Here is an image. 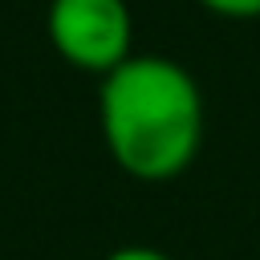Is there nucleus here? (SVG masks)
<instances>
[{"mask_svg":"<svg viewBox=\"0 0 260 260\" xmlns=\"http://www.w3.org/2000/svg\"><path fill=\"white\" fill-rule=\"evenodd\" d=\"M98 122L110 158L142 183L183 175L203 146V93L171 57H126L98 89Z\"/></svg>","mask_w":260,"mask_h":260,"instance_id":"f257e3e1","label":"nucleus"},{"mask_svg":"<svg viewBox=\"0 0 260 260\" xmlns=\"http://www.w3.org/2000/svg\"><path fill=\"white\" fill-rule=\"evenodd\" d=\"M102 260H171V256L158 252V248H146V244H126V248H114Z\"/></svg>","mask_w":260,"mask_h":260,"instance_id":"20e7f679","label":"nucleus"},{"mask_svg":"<svg viewBox=\"0 0 260 260\" xmlns=\"http://www.w3.org/2000/svg\"><path fill=\"white\" fill-rule=\"evenodd\" d=\"M45 32L57 57L81 73L106 77L134 57V16L126 0H49Z\"/></svg>","mask_w":260,"mask_h":260,"instance_id":"f03ea898","label":"nucleus"},{"mask_svg":"<svg viewBox=\"0 0 260 260\" xmlns=\"http://www.w3.org/2000/svg\"><path fill=\"white\" fill-rule=\"evenodd\" d=\"M207 12L215 16H228V20H252L260 16V0H199Z\"/></svg>","mask_w":260,"mask_h":260,"instance_id":"7ed1b4c3","label":"nucleus"}]
</instances>
